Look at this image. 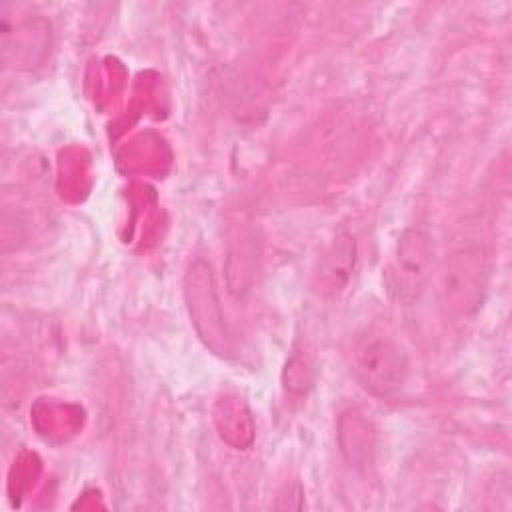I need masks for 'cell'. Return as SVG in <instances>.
<instances>
[{
	"label": "cell",
	"mask_w": 512,
	"mask_h": 512,
	"mask_svg": "<svg viewBox=\"0 0 512 512\" xmlns=\"http://www.w3.org/2000/svg\"><path fill=\"white\" fill-rule=\"evenodd\" d=\"M432 256L430 236L420 228H408L396 246L388 268L390 292L404 304L414 302L428 278Z\"/></svg>",
	"instance_id": "cell-2"
},
{
	"label": "cell",
	"mask_w": 512,
	"mask_h": 512,
	"mask_svg": "<svg viewBox=\"0 0 512 512\" xmlns=\"http://www.w3.org/2000/svg\"><path fill=\"white\" fill-rule=\"evenodd\" d=\"M356 264V242L350 234H338L330 246L324 250L318 262V290L326 296L340 294L354 272Z\"/></svg>",
	"instance_id": "cell-4"
},
{
	"label": "cell",
	"mask_w": 512,
	"mask_h": 512,
	"mask_svg": "<svg viewBox=\"0 0 512 512\" xmlns=\"http://www.w3.org/2000/svg\"><path fill=\"white\" fill-rule=\"evenodd\" d=\"M482 278L484 266L478 250H462L456 254L444 272L442 294L446 304L450 302V306L458 312H468L474 308L484 284Z\"/></svg>",
	"instance_id": "cell-3"
},
{
	"label": "cell",
	"mask_w": 512,
	"mask_h": 512,
	"mask_svg": "<svg viewBox=\"0 0 512 512\" xmlns=\"http://www.w3.org/2000/svg\"><path fill=\"white\" fill-rule=\"evenodd\" d=\"M352 372L376 396H394L408 378V356L394 336L380 328L360 332L350 350Z\"/></svg>",
	"instance_id": "cell-1"
}]
</instances>
